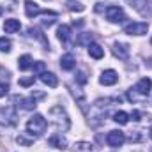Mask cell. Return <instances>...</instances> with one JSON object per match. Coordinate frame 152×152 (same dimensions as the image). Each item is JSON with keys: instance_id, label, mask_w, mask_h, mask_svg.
<instances>
[{"instance_id": "cell-1", "label": "cell", "mask_w": 152, "mask_h": 152, "mask_svg": "<svg viewBox=\"0 0 152 152\" xmlns=\"http://www.w3.org/2000/svg\"><path fill=\"white\" fill-rule=\"evenodd\" d=\"M151 88H152V80L151 78H142L133 88L127 90V99L131 103L134 101H143L149 94H151Z\"/></svg>"}, {"instance_id": "cell-2", "label": "cell", "mask_w": 152, "mask_h": 152, "mask_svg": "<svg viewBox=\"0 0 152 152\" xmlns=\"http://www.w3.org/2000/svg\"><path fill=\"white\" fill-rule=\"evenodd\" d=\"M50 118H51V122H53V126L57 127L58 133L67 131V129L71 127L69 115L66 113V110H64L62 106H53V108L50 110Z\"/></svg>"}, {"instance_id": "cell-3", "label": "cell", "mask_w": 152, "mask_h": 152, "mask_svg": "<svg viewBox=\"0 0 152 152\" xmlns=\"http://www.w3.org/2000/svg\"><path fill=\"white\" fill-rule=\"evenodd\" d=\"M46 127H48V122H46V118L41 113H36L32 118H28V122H27V131L34 138L42 136V133L46 131Z\"/></svg>"}, {"instance_id": "cell-4", "label": "cell", "mask_w": 152, "mask_h": 152, "mask_svg": "<svg viewBox=\"0 0 152 152\" xmlns=\"http://www.w3.org/2000/svg\"><path fill=\"white\" fill-rule=\"evenodd\" d=\"M147 30H149V25L143 21H134V23H129L124 27V32L129 36H143V34H147Z\"/></svg>"}, {"instance_id": "cell-5", "label": "cell", "mask_w": 152, "mask_h": 152, "mask_svg": "<svg viewBox=\"0 0 152 152\" xmlns=\"http://www.w3.org/2000/svg\"><path fill=\"white\" fill-rule=\"evenodd\" d=\"M106 20L112 21V23H120L126 20V14H124V9L118 7V5H110L106 9Z\"/></svg>"}, {"instance_id": "cell-6", "label": "cell", "mask_w": 152, "mask_h": 152, "mask_svg": "<svg viewBox=\"0 0 152 152\" xmlns=\"http://www.w3.org/2000/svg\"><path fill=\"white\" fill-rule=\"evenodd\" d=\"M124 142H126V134L122 131H110L108 136H106V143L110 147H115V149L117 147H122Z\"/></svg>"}, {"instance_id": "cell-7", "label": "cell", "mask_w": 152, "mask_h": 152, "mask_svg": "<svg viewBox=\"0 0 152 152\" xmlns=\"http://www.w3.org/2000/svg\"><path fill=\"white\" fill-rule=\"evenodd\" d=\"M16 122V113L11 108H2L0 110V124L2 126H12Z\"/></svg>"}, {"instance_id": "cell-8", "label": "cell", "mask_w": 152, "mask_h": 152, "mask_svg": "<svg viewBox=\"0 0 152 152\" xmlns=\"http://www.w3.org/2000/svg\"><path fill=\"white\" fill-rule=\"evenodd\" d=\"M99 81H101V85H104V87H110V85H115V83L118 81V75L115 73L113 69L103 71V75H101V78H99Z\"/></svg>"}, {"instance_id": "cell-9", "label": "cell", "mask_w": 152, "mask_h": 152, "mask_svg": "<svg viewBox=\"0 0 152 152\" xmlns=\"http://www.w3.org/2000/svg\"><path fill=\"white\" fill-rule=\"evenodd\" d=\"M112 51H113L115 57L120 58V60H127V58H129V46L124 44V42H115Z\"/></svg>"}, {"instance_id": "cell-10", "label": "cell", "mask_w": 152, "mask_h": 152, "mask_svg": "<svg viewBox=\"0 0 152 152\" xmlns=\"http://www.w3.org/2000/svg\"><path fill=\"white\" fill-rule=\"evenodd\" d=\"M20 28H21L20 20L9 18V20H5V21H4V30H5V34H14V32H18Z\"/></svg>"}, {"instance_id": "cell-11", "label": "cell", "mask_w": 152, "mask_h": 152, "mask_svg": "<svg viewBox=\"0 0 152 152\" xmlns=\"http://www.w3.org/2000/svg\"><path fill=\"white\" fill-rule=\"evenodd\" d=\"M48 143H50L51 147H55V149H60V151L67 149V140H66L62 134H53V136L48 140Z\"/></svg>"}, {"instance_id": "cell-12", "label": "cell", "mask_w": 152, "mask_h": 152, "mask_svg": "<svg viewBox=\"0 0 152 152\" xmlns=\"http://www.w3.org/2000/svg\"><path fill=\"white\" fill-rule=\"evenodd\" d=\"M25 12H27V16H28V18H36L37 14H41V12H42V9L39 7L36 2L27 0V2H25Z\"/></svg>"}, {"instance_id": "cell-13", "label": "cell", "mask_w": 152, "mask_h": 152, "mask_svg": "<svg viewBox=\"0 0 152 152\" xmlns=\"http://www.w3.org/2000/svg\"><path fill=\"white\" fill-rule=\"evenodd\" d=\"M75 66H76V58L71 53H66V55L60 58V67H62L64 71H71V69H75Z\"/></svg>"}, {"instance_id": "cell-14", "label": "cell", "mask_w": 152, "mask_h": 152, "mask_svg": "<svg viewBox=\"0 0 152 152\" xmlns=\"http://www.w3.org/2000/svg\"><path fill=\"white\" fill-rule=\"evenodd\" d=\"M39 78H41V81H42L44 85H48V87H51V88L58 85V78L53 75V73H46V71H44L42 75H39Z\"/></svg>"}, {"instance_id": "cell-15", "label": "cell", "mask_w": 152, "mask_h": 152, "mask_svg": "<svg viewBox=\"0 0 152 152\" xmlns=\"http://www.w3.org/2000/svg\"><path fill=\"white\" fill-rule=\"evenodd\" d=\"M88 55H90L92 58L99 60V58H103L104 51H103V48H101L99 44H96V42H90V44H88Z\"/></svg>"}, {"instance_id": "cell-16", "label": "cell", "mask_w": 152, "mask_h": 152, "mask_svg": "<svg viewBox=\"0 0 152 152\" xmlns=\"http://www.w3.org/2000/svg\"><path fill=\"white\" fill-rule=\"evenodd\" d=\"M57 37L60 39L62 42H67L71 39V27L69 25H60L57 30Z\"/></svg>"}, {"instance_id": "cell-17", "label": "cell", "mask_w": 152, "mask_h": 152, "mask_svg": "<svg viewBox=\"0 0 152 152\" xmlns=\"http://www.w3.org/2000/svg\"><path fill=\"white\" fill-rule=\"evenodd\" d=\"M32 66H34V60H32L30 55H21V57L18 58V67H20L21 71H27V69H30Z\"/></svg>"}, {"instance_id": "cell-18", "label": "cell", "mask_w": 152, "mask_h": 152, "mask_svg": "<svg viewBox=\"0 0 152 152\" xmlns=\"http://www.w3.org/2000/svg\"><path fill=\"white\" fill-rule=\"evenodd\" d=\"M73 96H75V99L78 101V104H80L81 112H83V113H87V101H85V96H83V92H81L80 88H76V90H73Z\"/></svg>"}, {"instance_id": "cell-19", "label": "cell", "mask_w": 152, "mask_h": 152, "mask_svg": "<svg viewBox=\"0 0 152 152\" xmlns=\"http://www.w3.org/2000/svg\"><path fill=\"white\" fill-rule=\"evenodd\" d=\"M73 152H96V149L88 142H78L75 145V149H73Z\"/></svg>"}, {"instance_id": "cell-20", "label": "cell", "mask_w": 152, "mask_h": 152, "mask_svg": "<svg viewBox=\"0 0 152 152\" xmlns=\"http://www.w3.org/2000/svg\"><path fill=\"white\" fill-rule=\"evenodd\" d=\"M113 120L117 124H120V126H126L127 122H129V115L126 113V112H117L113 115Z\"/></svg>"}, {"instance_id": "cell-21", "label": "cell", "mask_w": 152, "mask_h": 152, "mask_svg": "<svg viewBox=\"0 0 152 152\" xmlns=\"http://www.w3.org/2000/svg\"><path fill=\"white\" fill-rule=\"evenodd\" d=\"M37 104H36V99L34 97H28V99H21V108L23 110H34Z\"/></svg>"}, {"instance_id": "cell-22", "label": "cell", "mask_w": 152, "mask_h": 152, "mask_svg": "<svg viewBox=\"0 0 152 152\" xmlns=\"http://www.w3.org/2000/svg\"><path fill=\"white\" fill-rule=\"evenodd\" d=\"M67 7H69L71 11H76V12L85 11V5H83V4H80V2H76V0H67Z\"/></svg>"}, {"instance_id": "cell-23", "label": "cell", "mask_w": 152, "mask_h": 152, "mask_svg": "<svg viewBox=\"0 0 152 152\" xmlns=\"http://www.w3.org/2000/svg\"><path fill=\"white\" fill-rule=\"evenodd\" d=\"M0 51H11V41L7 37H0Z\"/></svg>"}, {"instance_id": "cell-24", "label": "cell", "mask_w": 152, "mask_h": 152, "mask_svg": "<svg viewBox=\"0 0 152 152\" xmlns=\"http://www.w3.org/2000/svg\"><path fill=\"white\" fill-rule=\"evenodd\" d=\"M28 32H30V36H32V37H34V36H36V37H37V39H41V41H42V42H44V46H46V48H48V41H46V37H44V36H42V34H41V32H39L37 28H30V30H28Z\"/></svg>"}, {"instance_id": "cell-25", "label": "cell", "mask_w": 152, "mask_h": 152, "mask_svg": "<svg viewBox=\"0 0 152 152\" xmlns=\"http://www.w3.org/2000/svg\"><path fill=\"white\" fill-rule=\"evenodd\" d=\"M92 34H81V37L78 39V44H90L92 42Z\"/></svg>"}, {"instance_id": "cell-26", "label": "cell", "mask_w": 152, "mask_h": 152, "mask_svg": "<svg viewBox=\"0 0 152 152\" xmlns=\"http://www.w3.org/2000/svg\"><path fill=\"white\" fill-rule=\"evenodd\" d=\"M34 80H36L34 76H28V78H21V80H20V85H21V87H30V85H34Z\"/></svg>"}, {"instance_id": "cell-27", "label": "cell", "mask_w": 152, "mask_h": 152, "mask_svg": "<svg viewBox=\"0 0 152 152\" xmlns=\"http://www.w3.org/2000/svg\"><path fill=\"white\" fill-rule=\"evenodd\" d=\"M32 67H34V73L36 75H42L44 73V62H36Z\"/></svg>"}, {"instance_id": "cell-28", "label": "cell", "mask_w": 152, "mask_h": 152, "mask_svg": "<svg viewBox=\"0 0 152 152\" xmlns=\"http://www.w3.org/2000/svg\"><path fill=\"white\" fill-rule=\"evenodd\" d=\"M7 92H9V85L5 81H0V97H4Z\"/></svg>"}, {"instance_id": "cell-29", "label": "cell", "mask_w": 152, "mask_h": 152, "mask_svg": "<svg viewBox=\"0 0 152 152\" xmlns=\"http://www.w3.org/2000/svg\"><path fill=\"white\" fill-rule=\"evenodd\" d=\"M16 142H18V143H21V145H27V147L32 143V140H28V138H25V136H18V138H16Z\"/></svg>"}, {"instance_id": "cell-30", "label": "cell", "mask_w": 152, "mask_h": 152, "mask_svg": "<svg viewBox=\"0 0 152 152\" xmlns=\"http://www.w3.org/2000/svg\"><path fill=\"white\" fill-rule=\"evenodd\" d=\"M129 140H131V142H140V140H142V134H140V131H133V134L129 136Z\"/></svg>"}, {"instance_id": "cell-31", "label": "cell", "mask_w": 152, "mask_h": 152, "mask_svg": "<svg viewBox=\"0 0 152 152\" xmlns=\"http://www.w3.org/2000/svg\"><path fill=\"white\" fill-rule=\"evenodd\" d=\"M76 80H78V83H81V85H83V83H87V76H85L83 71H80V73H78V78H76Z\"/></svg>"}, {"instance_id": "cell-32", "label": "cell", "mask_w": 152, "mask_h": 152, "mask_svg": "<svg viewBox=\"0 0 152 152\" xmlns=\"http://www.w3.org/2000/svg\"><path fill=\"white\" fill-rule=\"evenodd\" d=\"M129 117H131L133 120H136V122H138V120H142V113H140L138 110H133V113L129 115Z\"/></svg>"}, {"instance_id": "cell-33", "label": "cell", "mask_w": 152, "mask_h": 152, "mask_svg": "<svg viewBox=\"0 0 152 152\" xmlns=\"http://www.w3.org/2000/svg\"><path fill=\"white\" fill-rule=\"evenodd\" d=\"M53 23H55V16H51L50 20H48V18L42 20V25H48V27H50V25H53Z\"/></svg>"}, {"instance_id": "cell-34", "label": "cell", "mask_w": 152, "mask_h": 152, "mask_svg": "<svg viewBox=\"0 0 152 152\" xmlns=\"http://www.w3.org/2000/svg\"><path fill=\"white\" fill-rule=\"evenodd\" d=\"M127 4H131V5H136V0H126Z\"/></svg>"}, {"instance_id": "cell-35", "label": "cell", "mask_w": 152, "mask_h": 152, "mask_svg": "<svg viewBox=\"0 0 152 152\" xmlns=\"http://www.w3.org/2000/svg\"><path fill=\"white\" fill-rule=\"evenodd\" d=\"M2 12H4V9H2V7H0V16H2Z\"/></svg>"}, {"instance_id": "cell-36", "label": "cell", "mask_w": 152, "mask_h": 152, "mask_svg": "<svg viewBox=\"0 0 152 152\" xmlns=\"http://www.w3.org/2000/svg\"><path fill=\"white\" fill-rule=\"evenodd\" d=\"M151 138H152V127H151Z\"/></svg>"}, {"instance_id": "cell-37", "label": "cell", "mask_w": 152, "mask_h": 152, "mask_svg": "<svg viewBox=\"0 0 152 152\" xmlns=\"http://www.w3.org/2000/svg\"><path fill=\"white\" fill-rule=\"evenodd\" d=\"M151 44H152V39H151Z\"/></svg>"}]
</instances>
